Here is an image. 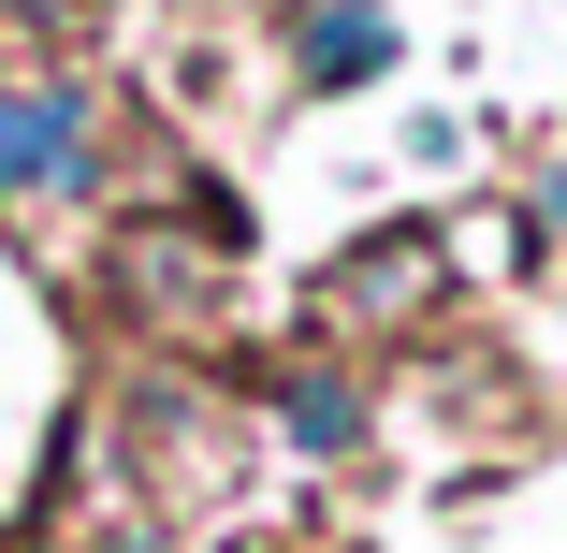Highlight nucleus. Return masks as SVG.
Instances as JSON below:
<instances>
[{
    "mask_svg": "<svg viewBox=\"0 0 567 553\" xmlns=\"http://www.w3.org/2000/svg\"><path fill=\"white\" fill-rule=\"evenodd\" d=\"M364 73H393V16L379 0H320L306 16V88H364Z\"/></svg>",
    "mask_w": 567,
    "mask_h": 553,
    "instance_id": "f03ea898",
    "label": "nucleus"
},
{
    "mask_svg": "<svg viewBox=\"0 0 567 553\" xmlns=\"http://www.w3.org/2000/svg\"><path fill=\"white\" fill-rule=\"evenodd\" d=\"M408 291H436V234H379V248L334 263V306H350V320H393Z\"/></svg>",
    "mask_w": 567,
    "mask_h": 553,
    "instance_id": "7ed1b4c3",
    "label": "nucleus"
},
{
    "mask_svg": "<svg viewBox=\"0 0 567 553\" xmlns=\"http://www.w3.org/2000/svg\"><path fill=\"white\" fill-rule=\"evenodd\" d=\"M277 422L306 437V452H350V437H364V393H350V379H320V365H306V379L277 393Z\"/></svg>",
    "mask_w": 567,
    "mask_h": 553,
    "instance_id": "20e7f679",
    "label": "nucleus"
},
{
    "mask_svg": "<svg viewBox=\"0 0 567 553\" xmlns=\"http://www.w3.org/2000/svg\"><path fill=\"white\" fill-rule=\"evenodd\" d=\"M87 190V88L0 73V204H59Z\"/></svg>",
    "mask_w": 567,
    "mask_h": 553,
    "instance_id": "f257e3e1",
    "label": "nucleus"
},
{
    "mask_svg": "<svg viewBox=\"0 0 567 553\" xmlns=\"http://www.w3.org/2000/svg\"><path fill=\"white\" fill-rule=\"evenodd\" d=\"M204 553H262V539H204Z\"/></svg>",
    "mask_w": 567,
    "mask_h": 553,
    "instance_id": "39448f33",
    "label": "nucleus"
}]
</instances>
